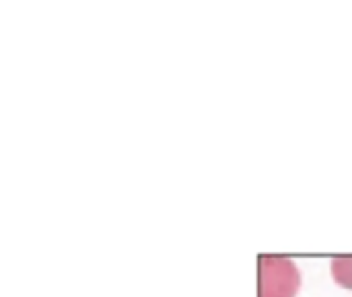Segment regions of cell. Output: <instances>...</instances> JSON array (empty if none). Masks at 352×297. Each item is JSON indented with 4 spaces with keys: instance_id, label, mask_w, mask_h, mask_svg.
Listing matches in <instances>:
<instances>
[{
    "instance_id": "1",
    "label": "cell",
    "mask_w": 352,
    "mask_h": 297,
    "mask_svg": "<svg viewBox=\"0 0 352 297\" xmlns=\"http://www.w3.org/2000/svg\"><path fill=\"white\" fill-rule=\"evenodd\" d=\"M301 287V273L287 256H262L258 273V297H295Z\"/></svg>"
},
{
    "instance_id": "2",
    "label": "cell",
    "mask_w": 352,
    "mask_h": 297,
    "mask_svg": "<svg viewBox=\"0 0 352 297\" xmlns=\"http://www.w3.org/2000/svg\"><path fill=\"white\" fill-rule=\"evenodd\" d=\"M330 271L332 279L340 287L352 289V256H334L330 263Z\"/></svg>"
}]
</instances>
